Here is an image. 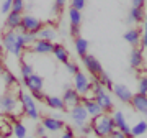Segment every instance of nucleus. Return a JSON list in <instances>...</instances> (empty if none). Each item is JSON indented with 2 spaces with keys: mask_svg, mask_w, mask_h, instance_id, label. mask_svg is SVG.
Segmentation results:
<instances>
[{
  "mask_svg": "<svg viewBox=\"0 0 147 138\" xmlns=\"http://www.w3.org/2000/svg\"><path fill=\"white\" fill-rule=\"evenodd\" d=\"M2 48L11 56L20 58L25 51V48H26L20 30H5L2 33Z\"/></svg>",
  "mask_w": 147,
  "mask_h": 138,
  "instance_id": "1",
  "label": "nucleus"
},
{
  "mask_svg": "<svg viewBox=\"0 0 147 138\" xmlns=\"http://www.w3.org/2000/svg\"><path fill=\"white\" fill-rule=\"evenodd\" d=\"M92 128H93L95 137H110V133L116 128L115 118L108 112H103L101 115L92 118Z\"/></svg>",
  "mask_w": 147,
  "mask_h": 138,
  "instance_id": "2",
  "label": "nucleus"
},
{
  "mask_svg": "<svg viewBox=\"0 0 147 138\" xmlns=\"http://www.w3.org/2000/svg\"><path fill=\"white\" fill-rule=\"evenodd\" d=\"M18 100H20L23 113L26 117H30L31 120H39V110H38V105H36V99L31 96L30 90L25 92V90L18 89Z\"/></svg>",
  "mask_w": 147,
  "mask_h": 138,
  "instance_id": "3",
  "label": "nucleus"
},
{
  "mask_svg": "<svg viewBox=\"0 0 147 138\" xmlns=\"http://www.w3.org/2000/svg\"><path fill=\"white\" fill-rule=\"evenodd\" d=\"M42 27V21L38 16L26 13V15L21 16V25H20V31H31V33H38Z\"/></svg>",
  "mask_w": 147,
  "mask_h": 138,
  "instance_id": "4",
  "label": "nucleus"
},
{
  "mask_svg": "<svg viewBox=\"0 0 147 138\" xmlns=\"http://www.w3.org/2000/svg\"><path fill=\"white\" fill-rule=\"evenodd\" d=\"M69 115H70V120H72L74 125H77V127H82L84 123L88 122V112H87V109H85L84 102L82 104H79V105H75L70 109V112H69Z\"/></svg>",
  "mask_w": 147,
  "mask_h": 138,
  "instance_id": "5",
  "label": "nucleus"
},
{
  "mask_svg": "<svg viewBox=\"0 0 147 138\" xmlns=\"http://www.w3.org/2000/svg\"><path fill=\"white\" fill-rule=\"evenodd\" d=\"M74 87H75V90L80 96H85L87 92L92 90V81L88 79V76L85 74L84 71H79L74 76Z\"/></svg>",
  "mask_w": 147,
  "mask_h": 138,
  "instance_id": "6",
  "label": "nucleus"
},
{
  "mask_svg": "<svg viewBox=\"0 0 147 138\" xmlns=\"http://www.w3.org/2000/svg\"><path fill=\"white\" fill-rule=\"evenodd\" d=\"M16 97L11 96L10 92H5L0 96V112L5 113V115H10V113H15L16 112Z\"/></svg>",
  "mask_w": 147,
  "mask_h": 138,
  "instance_id": "7",
  "label": "nucleus"
},
{
  "mask_svg": "<svg viewBox=\"0 0 147 138\" xmlns=\"http://www.w3.org/2000/svg\"><path fill=\"white\" fill-rule=\"evenodd\" d=\"M82 61H84V68L87 69V72H90L92 76H98L103 71V66H101V63L96 59V56H93V54H85V56H82Z\"/></svg>",
  "mask_w": 147,
  "mask_h": 138,
  "instance_id": "8",
  "label": "nucleus"
},
{
  "mask_svg": "<svg viewBox=\"0 0 147 138\" xmlns=\"http://www.w3.org/2000/svg\"><path fill=\"white\" fill-rule=\"evenodd\" d=\"M62 100L65 104V109H72V107L82 104V96L75 90V87H65L62 94Z\"/></svg>",
  "mask_w": 147,
  "mask_h": 138,
  "instance_id": "9",
  "label": "nucleus"
},
{
  "mask_svg": "<svg viewBox=\"0 0 147 138\" xmlns=\"http://www.w3.org/2000/svg\"><path fill=\"white\" fill-rule=\"evenodd\" d=\"M95 100L100 104V107L103 109V112H113V109H115V104H113V99H111L110 92L106 89H101L100 92H96L95 94Z\"/></svg>",
  "mask_w": 147,
  "mask_h": 138,
  "instance_id": "10",
  "label": "nucleus"
},
{
  "mask_svg": "<svg viewBox=\"0 0 147 138\" xmlns=\"http://www.w3.org/2000/svg\"><path fill=\"white\" fill-rule=\"evenodd\" d=\"M113 94L116 96L118 100H121L123 104H131V99H132V90L127 87L126 84H115L113 85Z\"/></svg>",
  "mask_w": 147,
  "mask_h": 138,
  "instance_id": "11",
  "label": "nucleus"
},
{
  "mask_svg": "<svg viewBox=\"0 0 147 138\" xmlns=\"http://www.w3.org/2000/svg\"><path fill=\"white\" fill-rule=\"evenodd\" d=\"M53 49L54 43L49 41V40H41V38H38L31 46V51L36 54H53Z\"/></svg>",
  "mask_w": 147,
  "mask_h": 138,
  "instance_id": "12",
  "label": "nucleus"
},
{
  "mask_svg": "<svg viewBox=\"0 0 147 138\" xmlns=\"http://www.w3.org/2000/svg\"><path fill=\"white\" fill-rule=\"evenodd\" d=\"M131 105L136 112H139L144 117H147V94H141V92L134 94L131 99Z\"/></svg>",
  "mask_w": 147,
  "mask_h": 138,
  "instance_id": "13",
  "label": "nucleus"
},
{
  "mask_svg": "<svg viewBox=\"0 0 147 138\" xmlns=\"http://www.w3.org/2000/svg\"><path fill=\"white\" fill-rule=\"evenodd\" d=\"M23 85L26 87L30 92H36V90H42V87H44V79H42L39 74H34L33 72L30 77H26V79H23Z\"/></svg>",
  "mask_w": 147,
  "mask_h": 138,
  "instance_id": "14",
  "label": "nucleus"
},
{
  "mask_svg": "<svg viewBox=\"0 0 147 138\" xmlns=\"http://www.w3.org/2000/svg\"><path fill=\"white\" fill-rule=\"evenodd\" d=\"M41 123L46 127L47 132H61V130H64L65 128V123H64L62 118H57V117H44L41 120Z\"/></svg>",
  "mask_w": 147,
  "mask_h": 138,
  "instance_id": "15",
  "label": "nucleus"
},
{
  "mask_svg": "<svg viewBox=\"0 0 147 138\" xmlns=\"http://www.w3.org/2000/svg\"><path fill=\"white\" fill-rule=\"evenodd\" d=\"M21 16H23V13H20V12H8L5 15V23H3V28H7V30H18L21 25Z\"/></svg>",
  "mask_w": 147,
  "mask_h": 138,
  "instance_id": "16",
  "label": "nucleus"
},
{
  "mask_svg": "<svg viewBox=\"0 0 147 138\" xmlns=\"http://www.w3.org/2000/svg\"><path fill=\"white\" fill-rule=\"evenodd\" d=\"M82 102H84L85 109H87V112H88L90 118H95L98 117V115H101L103 113V109L100 107V104L95 100V97H92V99H87V97H82Z\"/></svg>",
  "mask_w": 147,
  "mask_h": 138,
  "instance_id": "17",
  "label": "nucleus"
},
{
  "mask_svg": "<svg viewBox=\"0 0 147 138\" xmlns=\"http://www.w3.org/2000/svg\"><path fill=\"white\" fill-rule=\"evenodd\" d=\"M146 18V10H144V7H131V10H129V15H127V23H131V25H139L142 23Z\"/></svg>",
  "mask_w": 147,
  "mask_h": 138,
  "instance_id": "18",
  "label": "nucleus"
},
{
  "mask_svg": "<svg viewBox=\"0 0 147 138\" xmlns=\"http://www.w3.org/2000/svg\"><path fill=\"white\" fill-rule=\"evenodd\" d=\"M113 118H115L116 128L123 130V132L126 133V137H132V133H131V127L127 125L126 117H124V113H123V112H121V110H115V112H113Z\"/></svg>",
  "mask_w": 147,
  "mask_h": 138,
  "instance_id": "19",
  "label": "nucleus"
},
{
  "mask_svg": "<svg viewBox=\"0 0 147 138\" xmlns=\"http://www.w3.org/2000/svg\"><path fill=\"white\" fill-rule=\"evenodd\" d=\"M141 36H142V31L137 30L136 27L127 28L126 33H124V40L131 44L132 48H134V46H141Z\"/></svg>",
  "mask_w": 147,
  "mask_h": 138,
  "instance_id": "20",
  "label": "nucleus"
},
{
  "mask_svg": "<svg viewBox=\"0 0 147 138\" xmlns=\"http://www.w3.org/2000/svg\"><path fill=\"white\" fill-rule=\"evenodd\" d=\"M144 64V56H142V49L139 46H134L129 54V66L132 69H139Z\"/></svg>",
  "mask_w": 147,
  "mask_h": 138,
  "instance_id": "21",
  "label": "nucleus"
},
{
  "mask_svg": "<svg viewBox=\"0 0 147 138\" xmlns=\"http://www.w3.org/2000/svg\"><path fill=\"white\" fill-rule=\"evenodd\" d=\"M53 54H54V58L57 59L59 63H62V64H67L69 61H70V56H69L67 48H65L64 44H61V43H54Z\"/></svg>",
  "mask_w": 147,
  "mask_h": 138,
  "instance_id": "22",
  "label": "nucleus"
},
{
  "mask_svg": "<svg viewBox=\"0 0 147 138\" xmlns=\"http://www.w3.org/2000/svg\"><path fill=\"white\" fill-rule=\"evenodd\" d=\"M44 102H46V105L49 107V109H53V110H57V112H62L65 110V104H64L62 100V96H46V99H44Z\"/></svg>",
  "mask_w": 147,
  "mask_h": 138,
  "instance_id": "23",
  "label": "nucleus"
},
{
  "mask_svg": "<svg viewBox=\"0 0 147 138\" xmlns=\"http://www.w3.org/2000/svg\"><path fill=\"white\" fill-rule=\"evenodd\" d=\"M38 38H41V40H49V41H54V40L57 38L56 27H53V25H42L41 30L38 31Z\"/></svg>",
  "mask_w": 147,
  "mask_h": 138,
  "instance_id": "24",
  "label": "nucleus"
},
{
  "mask_svg": "<svg viewBox=\"0 0 147 138\" xmlns=\"http://www.w3.org/2000/svg\"><path fill=\"white\" fill-rule=\"evenodd\" d=\"M74 46H75V51H77V54H79L80 58L88 53V41L82 36H77L74 40Z\"/></svg>",
  "mask_w": 147,
  "mask_h": 138,
  "instance_id": "25",
  "label": "nucleus"
},
{
  "mask_svg": "<svg viewBox=\"0 0 147 138\" xmlns=\"http://www.w3.org/2000/svg\"><path fill=\"white\" fill-rule=\"evenodd\" d=\"M82 20H84L82 10H77V8L70 7V8H69V23L74 25V27H80V25H82Z\"/></svg>",
  "mask_w": 147,
  "mask_h": 138,
  "instance_id": "26",
  "label": "nucleus"
},
{
  "mask_svg": "<svg viewBox=\"0 0 147 138\" xmlns=\"http://www.w3.org/2000/svg\"><path fill=\"white\" fill-rule=\"evenodd\" d=\"M131 133L132 137H142L147 133V120H139L136 122V125L131 128Z\"/></svg>",
  "mask_w": 147,
  "mask_h": 138,
  "instance_id": "27",
  "label": "nucleus"
},
{
  "mask_svg": "<svg viewBox=\"0 0 147 138\" xmlns=\"http://www.w3.org/2000/svg\"><path fill=\"white\" fill-rule=\"evenodd\" d=\"M11 127H13V137H16V138H25V137H28V130H26V127H25L21 122L15 120V122L11 123Z\"/></svg>",
  "mask_w": 147,
  "mask_h": 138,
  "instance_id": "28",
  "label": "nucleus"
},
{
  "mask_svg": "<svg viewBox=\"0 0 147 138\" xmlns=\"http://www.w3.org/2000/svg\"><path fill=\"white\" fill-rule=\"evenodd\" d=\"M2 81H3V84H5L7 87H15L16 85L15 74H13L11 71H8V69H3V72H2Z\"/></svg>",
  "mask_w": 147,
  "mask_h": 138,
  "instance_id": "29",
  "label": "nucleus"
},
{
  "mask_svg": "<svg viewBox=\"0 0 147 138\" xmlns=\"http://www.w3.org/2000/svg\"><path fill=\"white\" fill-rule=\"evenodd\" d=\"M96 77H98V81H100L101 84H103V87H105L106 90H113V85H115V84H113L111 77H110L108 74H106L105 71H101L100 74L96 76Z\"/></svg>",
  "mask_w": 147,
  "mask_h": 138,
  "instance_id": "30",
  "label": "nucleus"
},
{
  "mask_svg": "<svg viewBox=\"0 0 147 138\" xmlns=\"http://www.w3.org/2000/svg\"><path fill=\"white\" fill-rule=\"evenodd\" d=\"M23 35V41H25V46L26 48H31L33 43L38 40V33H31V31H21Z\"/></svg>",
  "mask_w": 147,
  "mask_h": 138,
  "instance_id": "31",
  "label": "nucleus"
},
{
  "mask_svg": "<svg viewBox=\"0 0 147 138\" xmlns=\"http://www.w3.org/2000/svg\"><path fill=\"white\" fill-rule=\"evenodd\" d=\"M20 72H21V77L26 79V77H30V76L34 72V68H33V64H30V63H21Z\"/></svg>",
  "mask_w": 147,
  "mask_h": 138,
  "instance_id": "32",
  "label": "nucleus"
},
{
  "mask_svg": "<svg viewBox=\"0 0 147 138\" xmlns=\"http://www.w3.org/2000/svg\"><path fill=\"white\" fill-rule=\"evenodd\" d=\"M0 137H13V127L0 120Z\"/></svg>",
  "mask_w": 147,
  "mask_h": 138,
  "instance_id": "33",
  "label": "nucleus"
},
{
  "mask_svg": "<svg viewBox=\"0 0 147 138\" xmlns=\"http://www.w3.org/2000/svg\"><path fill=\"white\" fill-rule=\"evenodd\" d=\"M137 92H141V94H147V76L139 77V82H137Z\"/></svg>",
  "mask_w": 147,
  "mask_h": 138,
  "instance_id": "34",
  "label": "nucleus"
},
{
  "mask_svg": "<svg viewBox=\"0 0 147 138\" xmlns=\"http://www.w3.org/2000/svg\"><path fill=\"white\" fill-rule=\"evenodd\" d=\"M25 7H26V5H25V0H13V3H11V10L23 13Z\"/></svg>",
  "mask_w": 147,
  "mask_h": 138,
  "instance_id": "35",
  "label": "nucleus"
},
{
  "mask_svg": "<svg viewBox=\"0 0 147 138\" xmlns=\"http://www.w3.org/2000/svg\"><path fill=\"white\" fill-rule=\"evenodd\" d=\"M11 3H13V0H3V3H0V12L7 15L8 12H11Z\"/></svg>",
  "mask_w": 147,
  "mask_h": 138,
  "instance_id": "36",
  "label": "nucleus"
},
{
  "mask_svg": "<svg viewBox=\"0 0 147 138\" xmlns=\"http://www.w3.org/2000/svg\"><path fill=\"white\" fill-rule=\"evenodd\" d=\"M65 69H67V72H69L70 76H75V74H77V72L80 71L79 66H77L75 63H72V61H69V63L65 64Z\"/></svg>",
  "mask_w": 147,
  "mask_h": 138,
  "instance_id": "37",
  "label": "nucleus"
},
{
  "mask_svg": "<svg viewBox=\"0 0 147 138\" xmlns=\"http://www.w3.org/2000/svg\"><path fill=\"white\" fill-rule=\"evenodd\" d=\"M79 128H80V132H82V135H85V137L93 135V128H92V123H90V122L84 123V125H82V127H79Z\"/></svg>",
  "mask_w": 147,
  "mask_h": 138,
  "instance_id": "38",
  "label": "nucleus"
},
{
  "mask_svg": "<svg viewBox=\"0 0 147 138\" xmlns=\"http://www.w3.org/2000/svg\"><path fill=\"white\" fill-rule=\"evenodd\" d=\"M85 3H87V0H70V7L77 8V10H84Z\"/></svg>",
  "mask_w": 147,
  "mask_h": 138,
  "instance_id": "39",
  "label": "nucleus"
},
{
  "mask_svg": "<svg viewBox=\"0 0 147 138\" xmlns=\"http://www.w3.org/2000/svg\"><path fill=\"white\" fill-rule=\"evenodd\" d=\"M110 138H126V133L123 132V130H119V128H115L110 133Z\"/></svg>",
  "mask_w": 147,
  "mask_h": 138,
  "instance_id": "40",
  "label": "nucleus"
},
{
  "mask_svg": "<svg viewBox=\"0 0 147 138\" xmlns=\"http://www.w3.org/2000/svg\"><path fill=\"white\" fill-rule=\"evenodd\" d=\"M31 96L36 99V102H44L46 99V94H42V90H36V92H31Z\"/></svg>",
  "mask_w": 147,
  "mask_h": 138,
  "instance_id": "41",
  "label": "nucleus"
},
{
  "mask_svg": "<svg viewBox=\"0 0 147 138\" xmlns=\"http://www.w3.org/2000/svg\"><path fill=\"white\" fill-rule=\"evenodd\" d=\"M67 3V0H54V12H59L61 8H64Z\"/></svg>",
  "mask_w": 147,
  "mask_h": 138,
  "instance_id": "42",
  "label": "nucleus"
},
{
  "mask_svg": "<svg viewBox=\"0 0 147 138\" xmlns=\"http://www.w3.org/2000/svg\"><path fill=\"white\" fill-rule=\"evenodd\" d=\"M61 137H62V138H74L75 135H74V130H72V128H67V127H65Z\"/></svg>",
  "mask_w": 147,
  "mask_h": 138,
  "instance_id": "43",
  "label": "nucleus"
},
{
  "mask_svg": "<svg viewBox=\"0 0 147 138\" xmlns=\"http://www.w3.org/2000/svg\"><path fill=\"white\" fill-rule=\"evenodd\" d=\"M46 132L47 130H46V127H44L42 123L41 125H38V128H36V135L38 137H46Z\"/></svg>",
  "mask_w": 147,
  "mask_h": 138,
  "instance_id": "44",
  "label": "nucleus"
},
{
  "mask_svg": "<svg viewBox=\"0 0 147 138\" xmlns=\"http://www.w3.org/2000/svg\"><path fill=\"white\" fill-rule=\"evenodd\" d=\"M70 35L72 36H80V27H74V25H70Z\"/></svg>",
  "mask_w": 147,
  "mask_h": 138,
  "instance_id": "45",
  "label": "nucleus"
},
{
  "mask_svg": "<svg viewBox=\"0 0 147 138\" xmlns=\"http://www.w3.org/2000/svg\"><path fill=\"white\" fill-rule=\"evenodd\" d=\"M132 7H146L147 0H131Z\"/></svg>",
  "mask_w": 147,
  "mask_h": 138,
  "instance_id": "46",
  "label": "nucleus"
},
{
  "mask_svg": "<svg viewBox=\"0 0 147 138\" xmlns=\"http://www.w3.org/2000/svg\"><path fill=\"white\" fill-rule=\"evenodd\" d=\"M3 69H5V68H3V64L0 63V76H2V72H3Z\"/></svg>",
  "mask_w": 147,
  "mask_h": 138,
  "instance_id": "47",
  "label": "nucleus"
},
{
  "mask_svg": "<svg viewBox=\"0 0 147 138\" xmlns=\"http://www.w3.org/2000/svg\"><path fill=\"white\" fill-rule=\"evenodd\" d=\"M0 46H2V36H0Z\"/></svg>",
  "mask_w": 147,
  "mask_h": 138,
  "instance_id": "48",
  "label": "nucleus"
},
{
  "mask_svg": "<svg viewBox=\"0 0 147 138\" xmlns=\"http://www.w3.org/2000/svg\"><path fill=\"white\" fill-rule=\"evenodd\" d=\"M146 8H147V3H146Z\"/></svg>",
  "mask_w": 147,
  "mask_h": 138,
  "instance_id": "49",
  "label": "nucleus"
}]
</instances>
